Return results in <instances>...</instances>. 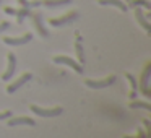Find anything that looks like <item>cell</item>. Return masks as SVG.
I'll return each instance as SVG.
<instances>
[{"label":"cell","mask_w":151,"mask_h":138,"mask_svg":"<svg viewBox=\"0 0 151 138\" xmlns=\"http://www.w3.org/2000/svg\"><path fill=\"white\" fill-rule=\"evenodd\" d=\"M150 75H151V62H146L143 67V72H141V75H140V80H137L138 81V91H140L145 98H150L151 96V91L148 89V86H150L148 85Z\"/></svg>","instance_id":"6da1fadb"},{"label":"cell","mask_w":151,"mask_h":138,"mask_svg":"<svg viewBox=\"0 0 151 138\" xmlns=\"http://www.w3.org/2000/svg\"><path fill=\"white\" fill-rule=\"evenodd\" d=\"M52 62L57 63V65H67V67H70V68L75 70V73H78V75H81V73L85 72L81 63H78L75 59H72V57H68V55H54L52 57Z\"/></svg>","instance_id":"7a4b0ae2"},{"label":"cell","mask_w":151,"mask_h":138,"mask_svg":"<svg viewBox=\"0 0 151 138\" xmlns=\"http://www.w3.org/2000/svg\"><path fill=\"white\" fill-rule=\"evenodd\" d=\"M29 111L34 112L36 115H39V117H59V115H62L63 112V107H60V106H57V107H50V109H44V107H39V106L36 104H31L29 106Z\"/></svg>","instance_id":"3957f363"},{"label":"cell","mask_w":151,"mask_h":138,"mask_svg":"<svg viewBox=\"0 0 151 138\" xmlns=\"http://www.w3.org/2000/svg\"><path fill=\"white\" fill-rule=\"evenodd\" d=\"M115 75H111V76H106L102 80H85V86L91 89H102V88H107V86H112L115 83Z\"/></svg>","instance_id":"277c9868"},{"label":"cell","mask_w":151,"mask_h":138,"mask_svg":"<svg viewBox=\"0 0 151 138\" xmlns=\"http://www.w3.org/2000/svg\"><path fill=\"white\" fill-rule=\"evenodd\" d=\"M33 80V73H29V72H23L20 75V78L18 80H15L12 85H8L7 88H5V91L8 93V94H12V93H15V91H18V89L21 88V86H24L28 81H31Z\"/></svg>","instance_id":"5b68a950"},{"label":"cell","mask_w":151,"mask_h":138,"mask_svg":"<svg viewBox=\"0 0 151 138\" xmlns=\"http://www.w3.org/2000/svg\"><path fill=\"white\" fill-rule=\"evenodd\" d=\"M28 17H31V20H33V24L34 28H36V31L39 33L41 37H49V31L44 28V23H42V13L41 12H29V15Z\"/></svg>","instance_id":"8992f818"},{"label":"cell","mask_w":151,"mask_h":138,"mask_svg":"<svg viewBox=\"0 0 151 138\" xmlns=\"http://www.w3.org/2000/svg\"><path fill=\"white\" fill-rule=\"evenodd\" d=\"M31 39H33V34L31 33H24V34H21V36H18V37H8V36L2 37L4 44H7V46H13V47L24 46V44L31 42Z\"/></svg>","instance_id":"52a82bcc"},{"label":"cell","mask_w":151,"mask_h":138,"mask_svg":"<svg viewBox=\"0 0 151 138\" xmlns=\"http://www.w3.org/2000/svg\"><path fill=\"white\" fill-rule=\"evenodd\" d=\"M15 70H17V55H15L13 52H8L7 54V68L2 73V80H4V81H8V80L15 75Z\"/></svg>","instance_id":"ba28073f"},{"label":"cell","mask_w":151,"mask_h":138,"mask_svg":"<svg viewBox=\"0 0 151 138\" xmlns=\"http://www.w3.org/2000/svg\"><path fill=\"white\" fill-rule=\"evenodd\" d=\"M76 18H78V12H68V13L62 15V17L59 18H50L49 20V24L50 26H65V24L72 23V21H75Z\"/></svg>","instance_id":"9c48e42d"},{"label":"cell","mask_w":151,"mask_h":138,"mask_svg":"<svg viewBox=\"0 0 151 138\" xmlns=\"http://www.w3.org/2000/svg\"><path fill=\"white\" fill-rule=\"evenodd\" d=\"M133 12H135V18H137L138 24H140V26L143 28V29L146 31L148 34H150V33H151V26H150V21H148L150 13H148V15H143V10H141L140 7H135Z\"/></svg>","instance_id":"30bf717a"},{"label":"cell","mask_w":151,"mask_h":138,"mask_svg":"<svg viewBox=\"0 0 151 138\" xmlns=\"http://www.w3.org/2000/svg\"><path fill=\"white\" fill-rule=\"evenodd\" d=\"M7 125L8 127H17V125H29V127H34L36 125V120L31 117H10L7 119Z\"/></svg>","instance_id":"8fae6325"},{"label":"cell","mask_w":151,"mask_h":138,"mask_svg":"<svg viewBox=\"0 0 151 138\" xmlns=\"http://www.w3.org/2000/svg\"><path fill=\"white\" fill-rule=\"evenodd\" d=\"M125 78L128 80V83H130V93H128V99H137V96H138V81H137V78H135L132 73H125Z\"/></svg>","instance_id":"7c38bea8"},{"label":"cell","mask_w":151,"mask_h":138,"mask_svg":"<svg viewBox=\"0 0 151 138\" xmlns=\"http://www.w3.org/2000/svg\"><path fill=\"white\" fill-rule=\"evenodd\" d=\"M98 4L99 5H102V7H115V8H119L120 12H127L128 10V7H127V4L125 2H122V0H98Z\"/></svg>","instance_id":"4fadbf2b"},{"label":"cell","mask_w":151,"mask_h":138,"mask_svg":"<svg viewBox=\"0 0 151 138\" xmlns=\"http://www.w3.org/2000/svg\"><path fill=\"white\" fill-rule=\"evenodd\" d=\"M72 0H41V5L49 8H55V7H62V5H70Z\"/></svg>","instance_id":"5bb4252c"},{"label":"cell","mask_w":151,"mask_h":138,"mask_svg":"<svg viewBox=\"0 0 151 138\" xmlns=\"http://www.w3.org/2000/svg\"><path fill=\"white\" fill-rule=\"evenodd\" d=\"M130 109H143V111H151V104L148 101H140V99H132L130 104H128Z\"/></svg>","instance_id":"9a60e30c"},{"label":"cell","mask_w":151,"mask_h":138,"mask_svg":"<svg viewBox=\"0 0 151 138\" xmlns=\"http://www.w3.org/2000/svg\"><path fill=\"white\" fill-rule=\"evenodd\" d=\"M127 7H140V8H146V10H151V4L148 0H128L127 2Z\"/></svg>","instance_id":"2e32d148"},{"label":"cell","mask_w":151,"mask_h":138,"mask_svg":"<svg viewBox=\"0 0 151 138\" xmlns=\"http://www.w3.org/2000/svg\"><path fill=\"white\" fill-rule=\"evenodd\" d=\"M75 52H76V59H78V63L85 65V52H83V46H81V41H76L75 42Z\"/></svg>","instance_id":"e0dca14e"},{"label":"cell","mask_w":151,"mask_h":138,"mask_svg":"<svg viewBox=\"0 0 151 138\" xmlns=\"http://www.w3.org/2000/svg\"><path fill=\"white\" fill-rule=\"evenodd\" d=\"M29 12H31V8H26V7H20V8H18L17 13H15V15H17V21H18V23H20V24L23 23L24 18L29 15Z\"/></svg>","instance_id":"ac0fdd59"},{"label":"cell","mask_w":151,"mask_h":138,"mask_svg":"<svg viewBox=\"0 0 151 138\" xmlns=\"http://www.w3.org/2000/svg\"><path fill=\"white\" fill-rule=\"evenodd\" d=\"M148 135H151V133H148L146 130H143V128L138 125V128H137V135H135V138H146Z\"/></svg>","instance_id":"d6986e66"},{"label":"cell","mask_w":151,"mask_h":138,"mask_svg":"<svg viewBox=\"0 0 151 138\" xmlns=\"http://www.w3.org/2000/svg\"><path fill=\"white\" fill-rule=\"evenodd\" d=\"M12 114H13L12 111H2L0 112V120H7V119H10Z\"/></svg>","instance_id":"ffe728a7"},{"label":"cell","mask_w":151,"mask_h":138,"mask_svg":"<svg viewBox=\"0 0 151 138\" xmlns=\"http://www.w3.org/2000/svg\"><path fill=\"white\" fill-rule=\"evenodd\" d=\"M8 28H10V23H8V21H0V33L7 31Z\"/></svg>","instance_id":"44dd1931"},{"label":"cell","mask_w":151,"mask_h":138,"mask_svg":"<svg viewBox=\"0 0 151 138\" xmlns=\"http://www.w3.org/2000/svg\"><path fill=\"white\" fill-rule=\"evenodd\" d=\"M143 125H145L148 133H151V125H150V120H148V119H143Z\"/></svg>","instance_id":"7402d4cb"},{"label":"cell","mask_w":151,"mask_h":138,"mask_svg":"<svg viewBox=\"0 0 151 138\" xmlns=\"http://www.w3.org/2000/svg\"><path fill=\"white\" fill-rule=\"evenodd\" d=\"M4 12H5L7 15H15V13H17V10H15V8H12V7H7Z\"/></svg>","instance_id":"603a6c76"},{"label":"cell","mask_w":151,"mask_h":138,"mask_svg":"<svg viewBox=\"0 0 151 138\" xmlns=\"http://www.w3.org/2000/svg\"><path fill=\"white\" fill-rule=\"evenodd\" d=\"M124 138H135V137H130V135H125Z\"/></svg>","instance_id":"cb8c5ba5"}]
</instances>
